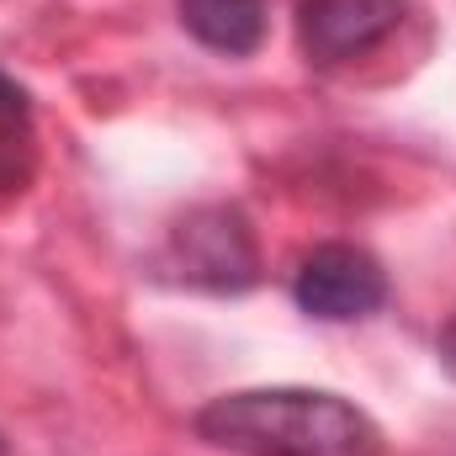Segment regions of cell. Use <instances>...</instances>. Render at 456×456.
<instances>
[{
    "instance_id": "1",
    "label": "cell",
    "mask_w": 456,
    "mask_h": 456,
    "mask_svg": "<svg viewBox=\"0 0 456 456\" xmlns=\"http://www.w3.org/2000/svg\"><path fill=\"white\" fill-rule=\"evenodd\" d=\"M191 430L233 456H382L371 414L319 387H244L213 398Z\"/></svg>"
},
{
    "instance_id": "2",
    "label": "cell",
    "mask_w": 456,
    "mask_h": 456,
    "mask_svg": "<svg viewBox=\"0 0 456 456\" xmlns=\"http://www.w3.org/2000/svg\"><path fill=\"white\" fill-rule=\"evenodd\" d=\"M159 276L197 292H249L260 281L255 233L239 208H197L170 228L159 249Z\"/></svg>"
},
{
    "instance_id": "3",
    "label": "cell",
    "mask_w": 456,
    "mask_h": 456,
    "mask_svg": "<svg viewBox=\"0 0 456 456\" xmlns=\"http://www.w3.org/2000/svg\"><path fill=\"white\" fill-rule=\"evenodd\" d=\"M292 303L308 319L355 324L387 303V271L361 244H314L292 271Z\"/></svg>"
},
{
    "instance_id": "4",
    "label": "cell",
    "mask_w": 456,
    "mask_h": 456,
    "mask_svg": "<svg viewBox=\"0 0 456 456\" xmlns=\"http://www.w3.org/2000/svg\"><path fill=\"white\" fill-rule=\"evenodd\" d=\"M409 16V0H297V48L314 69H335L382 48Z\"/></svg>"
},
{
    "instance_id": "5",
    "label": "cell",
    "mask_w": 456,
    "mask_h": 456,
    "mask_svg": "<svg viewBox=\"0 0 456 456\" xmlns=\"http://www.w3.org/2000/svg\"><path fill=\"white\" fill-rule=\"evenodd\" d=\"M181 27L224 53V59H249L265 43V0H175Z\"/></svg>"
},
{
    "instance_id": "6",
    "label": "cell",
    "mask_w": 456,
    "mask_h": 456,
    "mask_svg": "<svg viewBox=\"0 0 456 456\" xmlns=\"http://www.w3.org/2000/svg\"><path fill=\"white\" fill-rule=\"evenodd\" d=\"M32 122V96L0 69V127H27Z\"/></svg>"
},
{
    "instance_id": "7",
    "label": "cell",
    "mask_w": 456,
    "mask_h": 456,
    "mask_svg": "<svg viewBox=\"0 0 456 456\" xmlns=\"http://www.w3.org/2000/svg\"><path fill=\"white\" fill-rule=\"evenodd\" d=\"M436 355H441V371L456 382V308H452V319H446V330H441V340H436Z\"/></svg>"
},
{
    "instance_id": "8",
    "label": "cell",
    "mask_w": 456,
    "mask_h": 456,
    "mask_svg": "<svg viewBox=\"0 0 456 456\" xmlns=\"http://www.w3.org/2000/svg\"><path fill=\"white\" fill-rule=\"evenodd\" d=\"M0 456H11V446H5V436H0Z\"/></svg>"
}]
</instances>
